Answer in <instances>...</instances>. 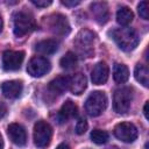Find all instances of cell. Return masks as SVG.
<instances>
[{
	"instance_id": "1f68e13d",
	"label": "cell",
	"mask_w": 149,
	"mask_h": 149,
	"mask_svg": "<svg viewBox=\"0 0 149 149\" xmlns=\"http://www.w3.org/2000/svg\"><path fill=\"white\" fill-rule=\"evenodd\" d=\"M2 26H3V22H2V17H1V15H0V33H1V30H2Z\"/></svg>"
},
{
	"instance_id": "2e32d148",
	"label": "cell",
	"mask_w": 149,
	"mask_h": 149,
	"mask_svg": "<svg viewBox=\"0 0 149 149\" xmlns=\"http://www.w3.org/2000/svg\"><path fill=\"white\" fill-rule=\"evenodd\" d=\"M77 114H78L77 105L71 100H66L61 107V111L58 113V119H59L61 122H65L69 119L74 118Z\"/></svg>"
},
{
	"instance_id": "4dcf8cb0",
	"label": "cell",
	"mask_w": 149,
	"mask_h": 149,
	"mask_svg": "<svg viewBox=\"0 0 149 149\" xmlns=\"http://www.w3.org/2000/svg\"><path fill=\"white\" fill-rule=\"evenodd\" d=\"M0 149H3V140H2L1 134H0Z\"/></svg>"
},
{
	"instance_id": "4fadbf2b",
	"label": "cell",
	"mask_w": 149,
	"mask_h": 149,
	"mask_svg": "<svg viewBox=\"0 0 149 149\" xmlns=\"http://www.w3.org/2000/svg\"><path fill=\"white\" fill-rule=\"evenodd\" d=\"M23 90V84L21 80H8L1 85V91L3 95L8 99H16L21 95Z\"/></svg>"
},
{
	"instance_id": "e0dca14e",
	"label": "cell",
	"mask_w": 149,
	"mask_h": 149,
	"mask_svg": "<svg viewBox=\"0 0 149 149\" xmlns=\"http://www.w3.org/2000/svg\"><path fill=\"white\" fill-rule=\"evenodd\" d=\"M69 88V77L66 76H59L50 81L49 84V91L54 94H62Z\"/></svg>"
},
{
	"instance_id": "8fae6325",
	"label": "cell",
	"mask_w": 149,
	"mask_h": 149,
	"mask_svg": "<svg viewBox=\"0 0 149 149\" xmlns=\"http://www.w3.org/2000/svg\"><path fill=\"white\" fill-rule=\"evenodd\" d=\"M7 135L9 140L19 147H23L27 143V133L19 123H10L7 128Z\"/></svg>"
},
{
	"instance_id": "ba28073f",
	"label": "cell",
	"mask_w": 149,
	"mask_h": 149,
	"mask_svg": "<svg viewBox=\"0 0 149 149\" xmlns=\"http://www.w3.org/2000/svg\"><path fill=\"white\" fill-rule=\"evenodd\" d=\"M114 135L122 142L132 143L137 139V128L132 122H120L114 127Z\"/></svg>"
},
{
	"instance_id": "6da1fadb",
	"label": "cell",
	"mask_w": 149,
	"mask_h": 149,
	"mask_svg": "<svg viewBox=\"0 0 149 149\" xmlns=\"http://www.w3.org/2000/svg\"><path fill=\"white\" fill-rule=\"evenodd\" d=\"M112 38L118 44V47L123 51H132L139 44L137 33L129 27H122L114 29L112 31Z\"/></svg>"
},
{
	"instance_id": "484cf974",
	"label": "cell",
	"mask_w": 149,
	"mask_h": 149,
	"mask_svg": "<svg viewBox=\"0 0 149 149\" xmlns=\"http://www.w3.org/2000/svg\"><path fill=\"white\" fill-rule=\"evenodd\" d=\"M31 3H34V5L37 6V7L43 8V7L50 6V5L52 3V1H51V0H31Z\"/></svg>"
},
{
	"instance_id": "d4e9b609",
	"label": "cell",
	"mask_w": 149,
	"mask_h": 149,
	"mask_svg": "<svg viewBox=\"0 0 149 149\" xmlns=\"http://www.w3.org/2000/svg\"><path fill=\"white\" fill-rule=\"evenodd\" d=\"M88 128V125H87V121L85 119H79L76 123V127H74V130L78 135H83Z\"/></svg>"
},
{
	"instance_id": "8992f818",
	"label": "cell",
	"mask_w": 149,
	"mask_h": 149,
	"mask_svg": "<svg viewBox=\"0 0 149 149\" xmlns=\"http://www.w3.org/2000/svg\"><path fill=\"white\" fill-rule=\"evenodd\" d=\"M93 42H94V34L87 29H84L77 35L74 40V47L80 55L90 57L93 52Z\"/></svg>"
},
{
	"instance_id": "52a82bcc",
	"label": "cell",
	"mask_w": 149,
	"mask_h": 149,
	"mask_svg": "<svg viewBox=\"0 0 149 149\" xmlns=\"http://www.w3.org/2000/svg\"><path fill=\"white\" fill-rule=\"evenodd\" d=\"M45 19H47V24H48L50 31H52L54 34L59 35V36H65L70 33L71 28H70L68 19L64 15L52 14Z\"/></svg>"
},
{
	"instance_id": "7402d4cb",
	"label": "cell",
	"mask_w": 149,
	"mask_h": 149,
	"mask_svg": "<svg viewBox=\"0 0 149 149\" xmlns=\"http://www.w3.org/2000/svg\"><path fill=\"white\" fill-rule=\"evenodd\" d=\"M59 65H61V68H63L65 70H70V69L76 68V65H77V56H76V54H73L71 51H68L61 58Z\"/></svg>"
},
{
	"instance_id": "5b68a950",
	"label": "cell",
	"mask_w": 149,
	"mask_h": 149,
	"mask_svg": "<svg viewBox=\"0 0 149 149\" xmlns=\"http://www.w3.org/2000/svg\"><path fill=\"white\" fill-rule=\"evenodd\" d=\"M51 137H52L51 126L44 120L37 121L34 126V142H35V146L37 148H41V149L47 148L51 142Z\"/></svg>"
},
{
	"instance_id": "277c9868",
	"label": "cell",
	"mask_w": 149,
	"mask_h": 149,
	"mask_svg": "<svg viewBox=\"0 0 149 149\" xmlns=\"http://www.w3.org/2000/svg\"><path fill=\"white\" fill-rule=\"evenodd\" d=\"M107 107V97L102 91L92 92L85 102V109L88 115L98 116L100 115Z\"/></svg>"
},
{
	"instance_id": "f1b7e54d",
	"label": "cell",
	"mask_w": 149,
	"mask_h": 149,
	"mask_svg": "<svg viewBox=\"0 0 149 149\" xmlns=\"http://www.w3.org/2000/svg\"><path fill=\"white\" fill-rule=\"evenodd\" d=\"M148 106H149V102L147 101V102H146V105H144V108H143V113H144L146 119H148Z\"/></svg>"
},
{
	"instance_id": "83f0119b",
	"label": "cell",
	"mask_w": 149,
	"mask_h": 149,
	"mask_svg": "<svg viewBox=\"0 0 149 149\" xmlns=\"http://www.w3.org/2000/svg\"><path fill=\"white\" fill-rule=\"evenodd\" d=\"M6 114H7V106L2 101H0V119H2Z\"/></svg>"
},
{
	"instance_id": "ac0fdd59",
	"label": "cell",
	"mask_w": 149,
	"mask_h": 149,
	"mask_svg": "<svg viewBox=\"0 0 149 149\" xmlns=\"http://www.w3.org/2000/svg\"><path fill=\"white\" fill-rule=\"evenodd\" d=\"M57 49H58V43L52 38L40 41L35 45V50L42 55H51V54L56 52Z\"/></svg>"
},
{
	"instance_id": "44dd1931",
	"label": "cell",
	"mask_w": 149,
	"mask_h": 149,
	"mask_svg": "<svg viewBox=\"0 0 149 149\" xmlns=\"http://www.w3.org/2000/svg\"><path fill=\"white\" fill-rule=\"evenodd\" d=\"M134 76L140 84H142L144 87L149 86V71L148 68L143 64H137L134 70Z\"/></svg>"
},
{
	"instance_id": "3957f363",
	"label": "cell",
	"mask_w": 149,
	"mask_h": 149,
	"mask_svg": "<svg viewBox=\"0 0 149 149\" xmlns=\"http://www.w3.org/2000/svg\"><path fill=\"white\" fill-rule=\"evenodd\" d=\"M134 91L132 87H121L114 92L113 95V108L119 114H126L133 102Z\"/></svg>"
},
{
	"instance_id": "7c38bea8",
	"label": "cell",
	"mask_w": 149,
	"mask_h": 149,
	"mask_svg": "<svg viewBox=\"0 0 149 149\" xmlns=\"http://www.w3.org/2000/svg\"><path fill=\"white\" fill-rule=\"evenodd\" d=\"M108 73L109 69L108 65L105 62H99L94 65L92 72H91V79L92 83L95 85H102L107 81L108 79Z\"/></svg>"
},
{
	"instance_id": "9c48e42d",
	"label": "cell",
	"mask_w": 149,
	"mask_h": 149,
	"mask_svg": "<svg viewBox=\"0 0 149 149\" xmlns=\"http://www.w3.org/2000/svg\"><path fill=\"white\" fill-rule=\"evenodd\" d=\"M51 69L50 62L42 56H35L33 57L27 66V71L33 77H42L43 74L48 73Z\"/></svg>"
},
{
	"instance_id": "d6986e66",
	"label": "cell",
	"mask_w": 149,
	"mask_h": 149,
	"mask_svg": "<svg viewBox=\"0 0 149 149\" xmlns=\"http://www.w3.org/2000/svg\"><path fill=\"white\" fill-rule=\"evenodd\" d=\"M113 78L119 84L126 83L128 80V78H129V70H128V68L125 64L116 63L114 65V69H113Z\"/></svg>"
},
{
	"instance_id": "d6a6232c",
	"label": "cell",
	"mask_w": 149,
	"mask_h": 149,
	"mask_svg": "<svg viewBox=\"0 0 149 149\" xmlns=\"http://www.w3.org/2000/svg\"><path fill=\"white\" fill-rule=\"evenodd\" d=\"M108 149H119L118 147H111V148H108Z\"/></svg>"
},
{
	"instance_id": "603a6c76",
	"label": "cell",
	"mask_w": 149,
	"mask_h": 149,
	"mask_svg": "<svg viewBox=\"0 0 149 149\" xmlns=\"http://www.w3.org/2000/svg\"><path fill=\"white\" fill-rule=\"evenodd\" d=\"M91 140L95 144H104L108 140V133L102 129H93L91 132Z\"/></svg>"
},
{
	"instance_id": "4316f807",
	"label": "cell",
	"mask_w": 149,
	"mask_h": 149,
	"mask_svg": "<svg viewBox=\"0 0 149 149\" xmlns=\"http://www.w3.org/2000/svg\"><path fill=\"white\" fill-rule=\"evenodd\" d=\"M62 3L64 5V6H68V7H74V6H77V5H79L80 3V1H78V0H63L62 1Z\"/></svg>"
},
{
	"instance_id": "5bb4252c",
	"label": "cell",
	"mask_w": 149,
	"mask_h": 149,
	"mask_svg": "<svg viewBox=\"0 0 149 149\" xmlns=\"http://www.w3.org/2000/svg\"><path fill=\"white\" fill-rule=\"evenodd\" d=\"M87 86L86 77L83 73H76L69 77V90L73 94H81Z\"/></svg>"
},
{
	"instance_id": "7a4b0ae2",
	"label": "cell",
	"mask_w": 149,
	"mask_h": 149,
	"mask_svg": "<svg viewBox=\"0 0 149 149\" xmlns=\"http://www.w3.org/2000/svg\"><path fill=\"white\" fill-rule=\"evenodd\" d=\"M35 20L33 15L24 10L14 13L13 16V30L16 37H22L35 29Z\"/></svg>"
},
{
	"instance_id": "9a60e30c",
	"label": "cell",
	"mask_w": 149,
	"mask_h": 149,
	"mask_svg": "<svg viewBox=\"0 0 149 149\" xmlns=\"http://www.w3.org/2000/svg\"><path fill=\"white\" fill-rule=\"evenodd\" d=\"M91 12L95 19L97 22L100 24H104L108 20V7L106 2H93L91 5Z\"/></svg>"
},
{
	"instance_id": "ffe728a7",
	"label": "cell",
	"mask_w": 149,
	"mask_h": 149,
	"mask_svg": "<svg viewBox=\"0 0 149 149\" xmlns=\"http://www.w3.org/2000/svg\"><path fill=\"white\" fill-rule=\"evenodd\" d=\"M133 19H134V14H133L132 9L126 6L120 7L119 10L116 12V22L123 27L129 24L133 21Z\"/></svg>"
},
{
	"instance_id": "f546056e",
	"label": "cell",
	"mask_w": 149,
	"mask_h": 149,
	"mask_svg": "<svg viewBox=\"0 0 149 149\" xmlns=\"http://www.w3.org/2000/svg\"><path fill=\"white\" fill-rule=\"evenodd\" d=\"M56 149H70V147L66 144V143H61V144H58L57 146V148Z\"/></svg>"
},
{
	"instance_id": "cb8c5ba5",
	"label": "cell",
	"mask_w": 149,
	"mask_h": 149,
	"mask_svg": "<svg viewBox=\"0 0 149 149\" xmlns=\"http://www.w3.org/2000/svg\"><path fill=\"white\" fill-rule=\"evenodd\" d=\"M137 10H139L140 16L143 20H148L149 19V5H148V1H141L139 3V6H137Z\"/></svg>"
},
{
	"instance_id": "30bf717a",
	"label": "cell",
	"mask_w": 149,
	"mask_h": 149,
	"mask_svg": "<svg viewBox=\"0 0 149 149\" xmlns=\"http://www.w3.org/2000/svg\"><path fill=\"white\" fill-rule=\"evenodd\" d=\"M23 59H24L23 51L6 50L2 54V68L6 71H16L20 69Z\"/></svg>"
}]
</instances>
